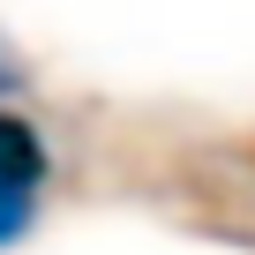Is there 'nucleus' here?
<instances>
[{
    "label": "nucleus",
    "instance_id": "f257e3e1",
    "mask_svg": "<svg viewBox=\"0 0 255 255\" xmlns=\"http://www.w3.org/2000/svg\"><path fill=\"white\" fill-rule=\"evenodd\" d=\"M45 173H53L45 135H38L23 113H0V180L23 188V195H38V188H45Z\"/></svg>",
    "mask_w": 255,
    "mask_h": 255
},
{
    "label": "nucleus",
    "instance_id": "f03ea898",
    "mask_svg": "<svg viewBox=\"0 0 255 255\" xmlns=\"http://www.w3.org/2000/svg\"><path fill=\"white\" fill-rule=\"evenodd\" d=\"M30 225H38V195H23V188L0 180V248H15Z\"/></svg>",
    "mask_w": 255,
    "mask_h": 255
},
{
    "label": "nucleus",
    "instance_id": "7ed1b4c3",
    "mask_svg": "<svg viewBox=\"0 0 255 255\" xmlns=\"http://www.w3.org/2000/svg\"><path fill=\"white\" fill-rule=\"evenodd\" d=\"M8 83H15V68H8V60H0V90H8Z\"/></svg>",
    "mask_w": 255,
    "mask_h": 255
}]
</instances>
